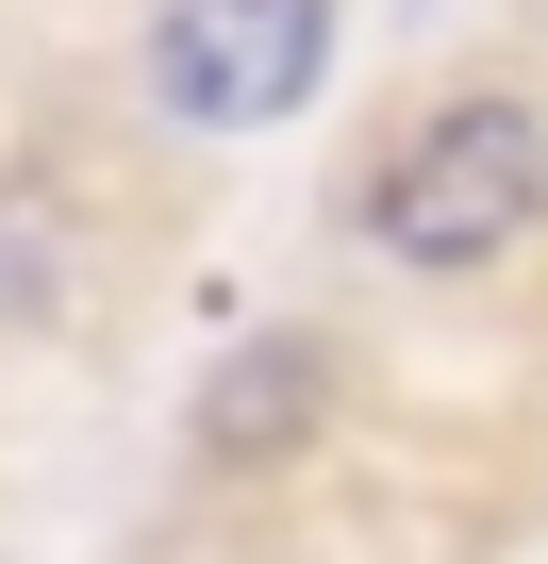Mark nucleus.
Wrapping results in <instances>:
<instances>
[{
  "label": "nucleus",
  "mask_w": 548,
  "mask_h": 564,
  "mask_svg": "<svg viewBox=\"0 0 548 564\" xmlns=\"http://www.w3.org/2000/svg\"><path fill=\"white\" fill-rule=\"evenodd\" d=\"M531 216H548V117L531 100H432L383 166H366V232L416 265V282H465V265H498V249H531Z\"/></svg>",
  "instance_id": "obj_1"
},
{
  "label": "nucleus",
  "mask_w": 548,
  "mask_h": 564,
  "mask_svg": "<svg viewBox=\"0 0 548 564\" xmlns=\"http://www.w3.org/2000/svg\"><path fill=\"white\" fill-rule=\"evenodd\" d=\"M300 432H316V349L300 333H266V349L216 366V399H200V448L216 465H266V448H300Z\"/></svg>",
  "instance_id": "obj_3"
},
{
  "label": "nucleus",
  "mask_w": 548,
  "mask_h": 564,
  "mask_svg": "<svg viewBox=\"0 0 548 564\" xmlns=\"http://www.w3.org/2000/svg\"><path fill=\"white\" fill-rule=\"evenodd\" d=\"M333 67V0H166L150 18V100L183 133H283Z\"/></svg>",
  "instance_id": "obj_2"
}]
</instances>
